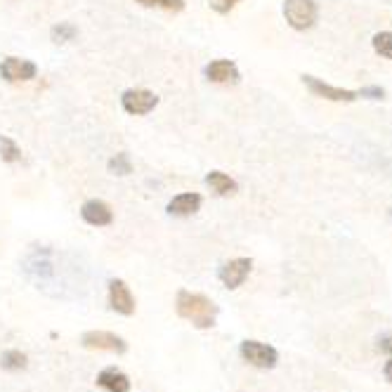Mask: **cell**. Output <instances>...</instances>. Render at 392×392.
Instances as JSON below:
<instances>
[{"mask_svg": "<svg viewBox=\"0 0 392 392\" xmlns=\"http://www.w3.org/2000/svg\"><path fill=\"white\" fill-rule=\"evenodd\" d=\"M142 8H158L165 12H182L185 10V0H135Z\"/></svg>", "mask_w": 392, "mask_h": 392, "instance_id": "ffe728a7", "label": "cell"}, {"mask_svg": "<svg viewBox=\"0 0 392 392\" xmlns=\"http://www.w3.org/2000/svg\"><path fill=\"white\" fill-rule=\"evenodd\" d=\"M383 373H385V380H388V383L392 385V357L388 362H385V369H383Z\"/></svg>", "mask_w": 392, "mask_h": 392, "instance_id": "cb8c5ba5", "label": "cell"}, {"mask_svg": "<svg viewBox=\"0 0 392 392\" xmlns=\"http://www.w3.org/2000/svg\"><path fill=\"white\" fill-rule=\"evenodd\" d=\"M378 350L392 357V336H385V338L378 340Z\"/></svg>", "mask_w": 392, "mask_h": 392, "instance_id": "603a6c76", "label": "cell"}, {"mask_svg": "<svg viewBox=\"0 0 392 392\" xmlns=\"http://www.w3.org/2000/svg\"><path fill=\"white\" fill-rule=\"evenodd\" d=\"M97 385L104 388L107 392H128L130 390V380L125 373L116 371V369H104L97 376Z\"/></svg>", "mask_w": 392, "mask_h": 392, "instance_id": "5bb4252c", "label": "cell"}, {"mask_svg": "<svg viewBox=\"0 0 392 392\" xmlns=\"http://www.w3.org/2000/svg\"><path fill=\"white\" fill-rule=\"evenodd\" d=\"M109 173L112 175H130L132 173V163H130V156L125 152L116 154L114 158H109Z\"/></svg>", "mask_w": 392, "mask_h": 392, "instance_id": "ac0fdd59", "label": "cell"}, {"mask_svg": "<svg viewBox=\"0 0 392 392\" xmlns=\"http://www.w3.org/2000/svg\"><path fill=\"white\" fill-rule=\"evenodd\" d=\"M0 158L5 163H17L21 161V149L17 147V142L8 135H0Z\"/></svg>", "mask_w": 392, "mask_h": 392, "instance_id": "2e32d148", "label": "cell"}, {"mask_svg": "<svg viewBox=\"0 0 392 392\" xmlns=\"http://www.w3.org/2000/svg\"><path fill=\"white\" fill-rule=\"evenodd\" d=\"M175 310L182 319L192 322L196 329H211L218 317V305L208 300L201 293H192V291H180L178 300H175Z\"/></svg>", "mask_w": 392, "mask_h": 392, "instance_id": "6da1fadb", "label": "cell"}, {"mask_svg": "<svg viewBox=\"0 0 392 392\" xmlns=\"http://www.w3.org/2000/svg\"><path fill=\"white\" fill-rule=\"evenodd\" d=\"M206 79L211 83H218V85H236L241 81L239 66H236L231 59H213L211 64L203 69Z\"/></svg>", "mask_w": 392, "mask_h": 392, "instance_id": "9c48e42d", "label": "cell"}, {"mask_svg": "<svg viewBox=\"0 0 392 392\" xmlns=\"http://www.w3.org/2000/svg\"><path fill=\"white\" fill-rule=\"evenodd\" d=\"M284 17L291 29L307 31L317 24L319 8L314 0H284Z\"/></svg>", "mask_w": 392, "mask_h": 392, "instance_id": "7a4b0ae2", "label": "cell"}, {"mask_svg": "<svg viewBox=\"0 0 392 392\" xmlns=\"http://www.w3.org/2000/svg\"><path fill=\"white\" fill-rule=\"evenodd\" d=\"M239 352L251 367H258V369H274L279 362V352L274 350L272 345L260 343V340H244Z\"/></svg>", "mask_w": 392, "mask_h": 392, "instance_id": "3957f363", "label": "cell"}, {"mask_svg": "<svg viewBox=\"0 0 392 392\" xmlns=\"http://www.w3.org/2000/svg\"><path fill=\"white\" fill-rule=\"evenodd\" d=\"M236 3H241V0H211V10L220 14H227Z\"/></svg>", "mask_w": 392, "mask_h": 392, "instance_id": "44dd1931", "label": "cell"}, {"mask_svg": "<svg viewBox=\"0 0 392 392\" xmlns=\"http://www.w3.org/2000/svg\"><path fill=\"white\" fill-rule=\"evenodd\" d=\"M156 104L158 97L152 90H145V87H130L121 95V107L130 116H147L156 109Z\"/></svg>", "mask_w": 392, "mask_h": 392, "instance_id": "277c9868", "label": "cell"}, {"mask_svg": "<svg viewBox=\"0 0 392 392\" xmlns=\"http://www.w3.org/2000/svg\"><path fill=\"white\" fill-rule=\"evenodd\" d=\"M357 95L367 97V99H383L385 97V90H383V87H378V85H369V87H362Z\"/></svg>", "mask_w": 392, "mask_h": 392, "instance_id": "7402d4cb", "label": "cell"}, {"mask_svg": "<svg viewBox=\"0 0 392 392\" xmlns=\"http://www.w3.org/2000/svg\"><path fill=\"white\" fill-rule=\"evenodd\" d=\"M206 185L211 187L213 194L218 196H231L239 192V185H236L234 178H229L227 173H223V170H211V173L206 175Z\"/></svg>", "mask_w": 392, "mask_h": 392, "instance_id": "4fadbf2b", "label": "cell"}, {"mask_svg": "<svg viewBox=\"0 0 392 392\" xmlns=\"http://www.w3.org/2000/svg\"><path fill=\"white\" fill-rule=\"evenodd\" d=\"M201 203L203 198L196 192H182V194L173 196V201L168 203V213L170 215H178V218H189L201 211Z\"/></svg>", "mask_w": 392, "mask_h": 392, "instance_id": "7c38bea8", "label": "cell"}, {"mask_svg": "<svg viewBox=\"0 0 392 392\" xmlns=\"http://www.w3.org/2000/svg\"><path fill=\"white\" fill-rule=\"evenodd\" d=\"M251 267H253L251 258H234V260H227L223 267H220L218 277L227 289H239V286L246 281L248 274H251Z\"/></svg>", "mask_w": 392, "mask_h": 392, "instance_id": "ba28073f", "label": "cell"}, {"mask_svg": "<svg viewBox=\"0 0 392 392\" xmlns=\"http://www.w3.org/2000/svg\"><path fill=\"white\" fill-rule=\"evenodd\" d=\"M76 36H79V29H76L71 21H59V24H54L52 29H50V38H52L54 43H71L76 41Z\"/></svg>", "mask_w": 392, "mask_h": 392, "instance_id": "9a60e30c", "label": "cell"}, {"mask_svg": "<svg viewBox=\"0 0 392 392\" xmlns=\"http://www.w3.org/2000/svg\"><path fill=\"white\" fill-rule=\"evenodd\" d=\"M81 218L92 227H107V225L114 223V211L102 198H90L81 206Z\"/></svg>", "mask_w": 392, "mask_h": 392, "instance_id": "8fae6325", "label": "cell"}, {"mask_svg": "<svg viewBox=\"0 0 392 392\" xmlns=\"http://www.w3.org/2000/svg\"><path fill=\"white\" fill-rule=\"evenodd\" d=\"M83 345L87 350H102V352H116V355H123L125 352V340L116 333H109V331H87L83 336Z\"/></svg>", "mask_w": 392, "mask_h": 392, "instance_id": "52a82bcc", "label": "cell"}, {"mask_svg": "<svg viewBox=\"0 0 392 392\" xmlns=\"http://www.w3.org/2000/svg\"><path fill=\"white\" fill-rule=\"evenodd\" d=\"M0 364H3V369H8V371H19V369L26 367V355L19 350H8L0 357Z\"/></svg>", "mask_w": 392, "mask_h": 392, "instance_id": "d6986e66", "label": "cell"}, {"mask_svg": "<svg viewBox=\"0 0 392 392\" xmlns=\"http://www.w3.org/2000/svg\"><path fill=\"white\" fill-rule=\"evenodd\" d=\"M302 83H305L307 90H310L314 97L331 99V102H355V99L360 97L355 90L333 87V85H329V83H324L322 79H314V76H302Z\"/></svg>", "mask_w": 392, "mask_h": 392, "instance_id": "8992f818", "label": "cell"}, {"mask_svg": "<svg viewBox=\"0 0 392 392\" xmlns=\"http://www.w3.org/2000/svg\"><path fill=\"white\" fill-rule=\"evenodd\" d=\"M0 76L8 83H26L38 76V66L24 57H5L0 64Z\"/></svg>", "mask_w": 392, "mask_h": 392, "instance_id": "5b68a950", "label": "cell"}, {"mask_svg": "<svg viewBox=\"0 0 392 392\" xmlns=\"http://www.w3.org/2000/svg\"><path fill=\"white\" fill-rule=\"evenodd\" d=\"M109 307L118 314H125V317L135 314V298H132L125 281L121 279L109 281Z\"/></svg>", "mask_w": 392, "mask_h": 392, "instance_id": "30bf717a", "label": "cell"}, {"mask_svg": "<svg viewBox=\"0 0 392 392\" xmlns=\"http://www.w3.org/2000/svg\"><path fill=\"white\" fill-rule=\"evenodd\" d=\"M373 50L383 59H392V31H380L373 36Z\"/></svg>", "mask_w": 392, "mask_h": 392, "instance_id": "e0dca14e", "label": "cell"}]
</instances>
